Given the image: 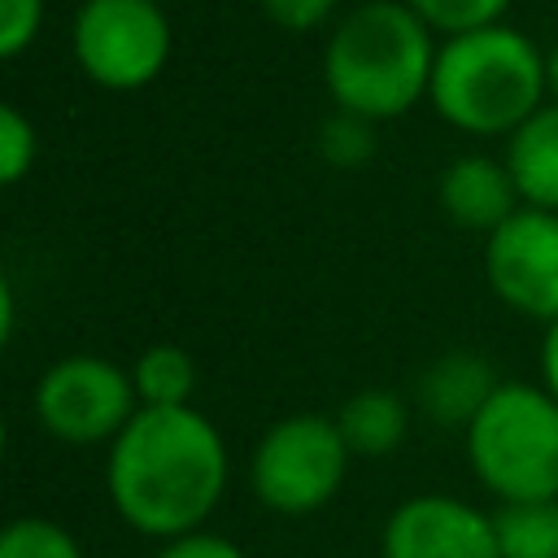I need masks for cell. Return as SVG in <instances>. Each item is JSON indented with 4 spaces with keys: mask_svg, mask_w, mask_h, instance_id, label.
Segmentation results:
<instances>
[{
    "mask_svg": "<svg viewBox=\"0 0 558 558\" xmlns=\"http://www.w3.org/2000/svg\"><path fill=\"white\" fill-rule=\"evenodd\" d=\"M35 423L61 445H109L140 410L131 371L96 353L57 357L35 384Z\"/></svg>",
    "mask_w": 558,
    "mask_h": 558,
    "instance_id": "52a82bcc",
    "label": "cell"
},
{
    "mask_svg": "<svg viewBox=\"0 0 558 558\" xmlns=\"http://www.w3.org/2000/svg\"><path fill=\"white\" fill-rule=\"evenodd\" d=\"M462 445L471 475L497 501L558 497V397L545 384L501 379Z\"/></svg>",
    "mask_w": 558,
    "mask_h": 558,
    "instance_id": "277c9868",
    "label": "cell"
},
{
    "mask_svg": "<svg viewBox=\"0 0 558 558\" xmlns=\"http://www.w3.org/2000/svg\"><path fill=\"white\" fill-rule=\"evenodd\" d=\"M375 126L379 122H371V118H357L349 109H331L323 118V126H318V153H323V161L336 166V170H362L375 157V148H379Z\"/></svg>",
    "mask_w": 558,
    "mask_h": 558,
    "instance_id": "2e32d148",
    "label": "cell"
},
{
    "mask_svg": "<svg viewBox=\"0 0 558 558\" xmlns=\"http://www.w3.org/2000/svg\"><path fill=\"white\" fill-rule=\"evenodd\" d=\"M70 52L96 87L140 92L166 70L174 26L161 0H83L70 22Z\"/></svg>",
    "mask_w": 558,
    "mask_h": 558,
    "instance_id": "8992f818",
    "label": "cell"
},
{
    "mask_svg": "<svg viewBox=\"0 0 558 558\" xmlns=\"http://www.w3.org/2000/svg\"><path fill=\"white\" fill-rule=\"evenodd\" d=\"M484 275L506 310L549 327L558 318V214L514 209L484 244Z\"/></svg>",
    "mask_w": 558,
    "mask_h": 558,
    "instance_id": "ba28073f",
    "label": "cell"
},
{
    "mask_svg": "<svg viewBox=\"0 0 558 558\" xmlns=\"http://www.w3.org/2000/svg\"><path fill=\"white\" fill-rule=\"evenodd\" d=\"M436 48V31L405 0H362L331 22L323 48L327 96L336 109L392 122L427 100Z\"/></svg>",
    "mask_w": 558,
    "mask_h": 558,
    "instance_id": "7a4b0ae2",
    "label": "cell"
},
{
    "mask_svg": "<svg viewBox=\"0 0 558 558\" xmlns=\"http://www.w3.org/2000/svg\"><path fill=\"white\" fill-rule=\"evenodd\" d=\"M549 100L545 48L510 22L445 35L432 65L427 105L440 122L475 140L514 135Z\"/></svg>",
    "mask_w": 558,
    "mask_h": 558,
    "instance_id": "3957f363",
    "label": "cell"
},
{
    "mask_svg": "<svg viewBox=\"0 0 558 558\" xmlns=\"http://www.w3.org/2000/svg\"><path fill=\"white\" fill-rule=\"evenodd\" d=\"M257 4L270 26L292 31V35H310L340 17V0H257Z\"/></svg>",
    "mask_w": 558,
    "mask_h": 558,
    "instance_id": "44dd1931",
    "label": "cell"
},
{
    "mask_svg": "<svg viewBox=\"0 0 558 558\" xmlns=\"http://www.w3.org/2000/svg\"><path fill=\"white\" fill-rule=\"evenodd\" d=\"M506 166L519 201L558 214V105L545 100L514 135H506Z\"/></svg>",
    "mask_w": 558,
    "mask_h": 558,
    "instance_id": "7c38bea8",
    "label": "cell"
},
{
    "mask_svg": "<svg viewBox=\"0 0 558 558\" xmlns=\"http://www.w3.org/2000/svg\"><path fill=\"white\" fill-rule=\"evenodd\" d=\"M436 201L453 227L484 235H493L514 209H523L506 157H488V153L453 157L436 179Z\"/></svg>",
    "mask_w": 558,
    "mask_h": 558,
    "instance_id": "8fae6325",
    "label": "cell"
},
{
    "mask_svg": "<svg viewBox=\"0 0 558 558\" xmlns=\"http://www.w3.org/2000/svg\"><path fill=\"white\" fill-rule=\"evenodd\" d=\"M131 384L140 405H192L196 362L179 344H148L131 362Z\"/></svg>",
    "mask_w": 558,
    "mask_h": 558,
    "instance_id": "9a60e30c",
    "label": "cell"
},
{
    "mask_svg": "<svg viewBox=\"0 0 558 558\" xmlns=\"http://www.w3.org/2000/svg\"><path fill=\"white\" fill-rule=\"evenodd\" d=\"M44 31V0H0V57L17 61Z\"/></svg>",
    "mask_w": 558,
    "mask_h": 558,
    "instance_id": "ffe728a7",
    "label": "cell"
},
{
    "mask_svg": "<svg viewBox=\"0 0 558 558\" xmlns=\"http://www.w3.org/2000/svg\"><path fill=\"white\" fill-rule=\"evenodd\" d=\"M405 4L445 39V35H462V31L501 22L514 0H405Z\"/></svg>",
    "mask_w": 558,
    "mask_h": 558,
    "instance_id": "ac0fdd59",
    "label": "cell"
},
{
    "mask_svg": "<svg viewBox=\"0 0 558 558\" xmlns=\"http://www.w3.org/2000/svg\"><path fill=\"white\" fill-rule=\"evenodd\" d=\"M545 74H549V100L558 105V44L545 48Z\"/></svg>",
    "mask_w": 558,
    "mask_h": 558,
    "instance_id": "cb8c5ba5",
    "label": "cell"
},
{
    "mask_svg": "<svg viewBox=\"0 0 558 558\" xmlns=\"http://www.w3.org/2000/svg\"><path fill=\"white\" fill-rule=\"evenodd\" d=\"M410 401L392 388H362L336 410V427L353 458H388L410 436Z\"/></svg>",
    "mask_w": 558,
    "mask_h": 558,
    "instance_id": "4fadbf2b",
    "label": "cell"
},
{
    "mask_svg": "<svg viewBox=\"0 0 558 558\" xmlns=\"http://www.w3.org/2000/svg\"><path fill=\"white\" fill-rule=\"evenodd\" d=\"M153 558H248L231 536L222 532H187V536H174V541H161V549Z\"/></svg>",
    "mask_w": 558,
    "mask_h": 558,
    "instance_id": "7402d4cb",
    "label": "cell"
},
{
    "mask_svg": "<svg viewBox=\"0 0 558 558\" xmlns=\"http://www.w3.org/2000/svg\"><path fill=\"white\" fill-rule=\"evenodd\" d=\"M501 558H558V497L501 501L493 510Z\"/></svg>",
    "mask_w": 558,
    "mask_h": 558,
    "instance_id": "5bb4252c",
    "label": "cell"
},
{
    "mask_svg": "<svg viewBox=\"0 0 558 558\" xmlns=\"http://www.w3.org/2000/svg\"><path fill=\"white\" fill-rule=\"evenodd\" d=\"M227 480V440L196 405H140L105 453V493L118 519L153 541L201 532Z\"/></svg>",
    "mask_w": 558,
    "mask_h": 558,
    "instance_id": "6da1fadb",
    "label": "cell"
},
{
    "mask_svg": "<svg viewBox=\"0 0 558 558\" xmlns=\"http://www.w3.org/2000/svg\"><path fill=\"white\" fill-rule=\"evenodd\" d=\"M161 4H166V0H161Z\"/></svg>",
    "mask_w": 558,
    "mask_h": 558,
    "instance_id": "d4e9b609",
    "label": "cell"
},
{
    "mask_svg": "<svg viewBox=\"0 0 558 558\" xmlns=\"http://www.w3.org/2000/svg\"><path fill=\"white\" fill-rule=\"evenodd\" d=\"M39 157V131L17 105H0V183H22Z\"/></svg>",
    "mask_w": 558,
    "mask_h": 558,
    "instance_id": "d6986e66",
    "label": "cell"
},
{
    "mask_svg": "<svg viewBox=\"0 0 558 558\" xmlns=\"http://www.w3.org/2000/svg\"><path fill=\"white\" fill-rule=\"evenodd\" d=\"M541 384L558 397V318L541 336Z\"/></svg>",
    "mask_w": 558,
    "mask_h": 558,
    "instance_id": "603a6c76",
    "label": "cell"
},
{
    "mask_svg": "<svg viewBox=\"0 0 558 558\" xmlns=\"http://www.w3.org/2000/svg\"><path fill=\"white\" fill-rule=\"evenodd\" d=\"M501 388L497 366L475 349H445L414 379L418 414L440 432H466L488 397Z\"/></svg>",
    "mask_w": 558,
    "mask_h": 558,
    "instance_id": "30bf717a",
    "label": "cell"
},
{
    "mask_svg": "<svg viewBox=\"0 0 558 558\" xmlns=\"http://www.w3.org/2000/svg\"><path fill=\"white\" fill-rule=\"evenodd\" d=\"M349 462L336 414H283L248 453V488L270 514H314L344 488Z\"/></svg>",
    "mask_w": 558,
    "mask_h": 558,
    "instance_id": "5b68a950",
    "label": "cell"
},
{
    "mask_svg": "<svg viewBox=\"0 0 558 558\" xmlns=\"http://www.w3.org/2000/svg\"><path fill=\"white\" fill-rule=\"evenodd\" d=\"M384 558H501L493 514L449 493H414L392 506L379 532Z\"/></svg>",
    "mask_w": 558,
    "mask_h": 558,
    "instance_id": "9c48e42d",
    "label": "cell"
},
{
    "mask_svg": "<svg viewBox=\"0 0 558 558\" xmlns=\"http://www.w3.org/2000/svg\"><path fill=\"white\" fill-rule=\"evenodd\" d=\"M0 558H83V549L57 519L22 514L0 532Z\"/></svg>",
    "mask_w": 558,
    "mask_h": 558,
    "instance_id": "e0dca14e",
    "label": "cell"
}]
</instances>
